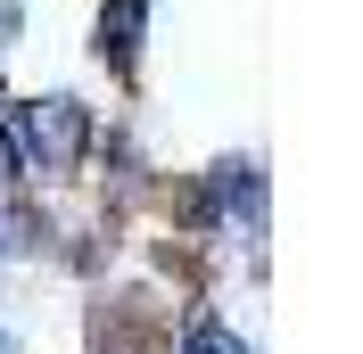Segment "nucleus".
I'll list each match as a JSON object with an SVG mask.
<instances>
[{
  "label": "nucleus",
  "instance_id": "2",
  "mask_svg": "<svg viewBox=\"0 0 363 354\" xmlns=\"http://www.w3.org/2000/svg\"><path fill=\"white\" fill-rule=\"evenodd\" d=\"M140 50V0H108V17H99V58L108 67H133Z\"/></svg>",
  "mask_w": 363,
  "mask_h": 354
},
{
  "label": "nucleus",
  "instance_id": "5",
  "mask_svg": "<svg viewBox=\"0 0 363 354\" xmlns=\"http://www.w3.org/2000/svg\"><path fill=\"white\" fill-rule=\"evenodd\" d=\"M0 173H25V156H17V140H9V124H0Z\"/></svg>",
  "mask_w": 363,
  "mask_h": 354
},
{
  "label": "nucleus",
  "instance_id": "6",
  "mask_svg": "<svg viewBox=\"0 0 363 354\" xmlns=\"http://www.w3.org/2000/svg\"><path fill=\"white\" fill-rule=\"evenodd\" d=\"M17 42V0H0V50Z\"/></svg>",
  "mask_w": 363,
  "mask_h": 354
},
{
  "label": "nucleus",
  "instance_id": "1",
  "mask_svg": "<svg viewBox=\"0 0 363 354\" xmlns=\"http://www.w3.org/2000/svg\"><path fill=\"white\" fill-rule=\"evenodd\" d=\"M9 140H17L25 173H74L83 149H91V108H83V99H67V91H50V99H17Z\"/></svg>",
  "mask_w": 363,
  "mask_h": 354
},
{
  "label": "nucleus",
  "instance_id": "7",
  "mask_svg": "<svg viewBox=\"0 0 363 354\" xmlns=\"http://www.w3.org/2000/svg\"><path fill=\"white\" fill-rule=\"evenodd\" d=\"M0 354H17V346H9V338H0Z\"/></svg>",
  "mask_w": 363,
  "mask_h": 354
},
{
  "label": "nucleus",
  "instance_id": "3",
  "mask_svg": "<svg viewBox=\"0 0 363 354\" xmlns=\"http://www.w3.org/2000/svg\"><path fill=\"white\" fill-rule=\"evenodd\" d=\"M215 206H223V215H256V206H264V181H256V165H248V156L215 165Z\"/></svg>",
  "mask_w": 363,
  "mask_h": 354
},
{
  "label": "nucleus",
  "instance_id": "4",
  "mask_svg": "<svg viewBox=\"0 0 363 354\" xmlns=\"http://www.w3.org/2000/svg\"><path fill=\"white\" fill-rule=\"evenodd\" d=\"M182 354H248V346H240V338H231L223 321H199V330L182 338Z\"/></svg>",
  "mask_w": 363,
  "mask_h": 354
}]
</instances>
